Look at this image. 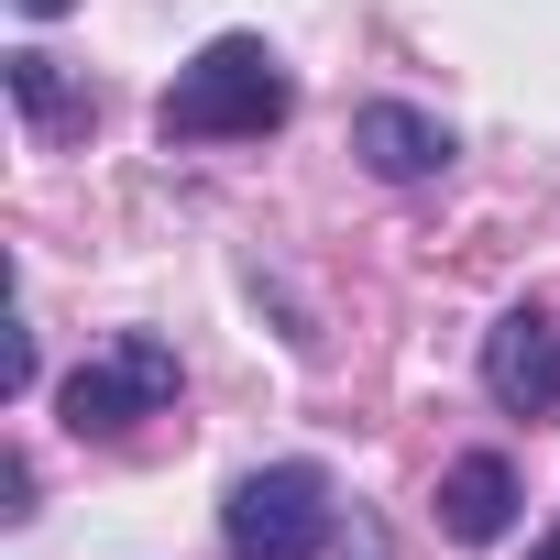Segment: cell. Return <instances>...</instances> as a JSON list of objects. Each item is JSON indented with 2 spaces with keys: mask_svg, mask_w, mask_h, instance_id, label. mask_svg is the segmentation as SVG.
<instances>
[{
  "mask_svg": "<svg viewBox=\"0 0 560 560\" xmlns=\"http://www.w3.org/2000/svg\"><path fill=\"white\" fill-rule=\"evenodd\" d=\"M298 110V78L275 67L264 34H220L176 67V89L154 100V132L165 143H264L275 121Z\"/></svg>",
  "mask_w": 560,
  "mask_h": 560,
  "instance_id": "cell-1",
  "label": "cell"
},
{
  "mask_svg": "<svg viewBox=\"0 0 560 560\" xmlns=\"http://www.w3.org/2000/svg\"><path fill=\"white\" fill-rule=\"evenodd\" d=\"M220 538H231V560H319L330 549V472L319 462L242 472L231 505H220Z\"/></svg>",
  "mask_w": 560,
  "mask_h": 560,
  "instance_id": "cell-2",
  "label": "cell"
},
{
  "mask_svg": "<svg viewBox=\"0 0 560 560\" xmlns=\"http://www.w3.org/2000/svg\"><path fill=\"white\" fill-rule=\"evenodd\" d=\"M176 385H187V374H176V341L121 330L110 352H89V363L67 374V396H56V407H67V429H78V440H121V429L165 418V407H176Z\"/></svg>",
  "mask_w": 560,
  "mask_h": 560,
  "instance_id": "cell-3",
  "label": "cell"
},
{
  "mask_svg": "<svg viewBox=\"0 0 560 560\" xmlns=\"http://www.w3.org/2000/svg\"><path fill=\"white\" fill-rule=\"evenodd\" d=\"M483 396L505 418H560V319L549 308H505L483 330Z\"/></svg>",
  "mask_w": 560,
  "mask_h": 560,
  "instance_id": "cell-4",
  "label": "cell"
},
{
  "mask_svg": "<svg viewBox=\"0 0 560 560\" xmlns=\"http://www.w3.org/2000/svg\"><path fill=\"white\" fill-rule=\"evenodd\" d=\"M352 154H363L385 187H418V176H440L462 143H451V121H429V110H407V100H363V110H352Z\"/></svg>",
  "mask_w": 560,
  "mask_h": 560,
  "instance_id": "cell-5",
  "label": "cell"
},
{
  "mask_svg": "<svg viewBox=\"0 0 560 560\" xmlns=\"http://www.w3.org/2000/svg\"><path fill=\"white\" fill-rule=\"evenodd\" d=\"M0 78H12V110L45 132V143H67V132H89L100 121V89H78L45 45H23V56H0Z\"/></svg>",
  "mask_w": 560,
  "mask_h": 560,
  "instance_id": "cell-6",
  "label": "cell"
},
{
  "mask_svg": "<svg viewBox=\"0 0 560 560\" xmlns=\"http://www.w3.org/2000/svg\"><path fill=\"white\" fill-rule=\"evenodd\" d=\"M505 516H516V472H505V451H472V462L440 472V527H451L462 549L505 538Z\"/></svg>",
  "mask_w": 560,
  "mask_h": 560,
  "instance_id": "cell-7",
  "label": "cell"
},
{
  "mask_svg": "<svg viewBox=\"0 0 560 560\" xmlns=\"http://www.w3.org/2000/svg\"><path fill=\"white\" fill-rule=\"evenodd\" d=\"M0 516H34V462H23V451L0 462Z\"/></svg>",
  "mask_w": 560,
  "mask_h": 560,
  "instance_id": "cell-8",
  "label": "cell"
},
{
  "mask_svg": "<svg viewBox=\"0 0 560 560\" xmlns=\"http://www.w3.org/2000/svg\"><path fill=\"white\" fill-rule=\"evenodd\" d=\"M12 12H34V23H56V12H67V0H12Z\"/></svg>",
  "mask_w": 560,
  "mask_h": 560,
  "instance_id": "cell-9",
  "label": "cell"
},
{
  "mask_svg": "<svg viewBox=\"0 0 560 560\" xmlns=\"http://www.w3.org/2000/svg\"><path fill=\"white\" fill-rule=\"evenodd\" d=\"M527 560H560V538H538V549H527Z\"/></svg>",
  "mask_w": 560,
  "mask_h": 560,
  "instance_id": "cell-10",
  "label": "cell"
}]
</instances>
